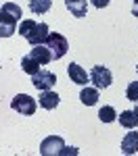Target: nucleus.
<instances>
[{
    "mask_svg": "<svg viewBox=\"0 0 138 156\" xmlns=\"http://www.w3.org/2000/svg\"><path fill=\"white\" fill-rule=\"evenodd\" d=\"M21 69H23L27 75H36V73L40 71V62H38L34 56H29V54H27V56L21 58Z\"/></svg>",
    "mask_w": 138,
    "mask_h": 156,
    "instance_id": "nucleus-16",
    "label": "nucleus"
},
{
    "mask_svg": "<svg viewBox=\"0 0 138 156\" xmlns=\"http://www.w3.org/2000/svg\"><path fill=\"white\" fill-rule=\"evenodd\" d=\"M63 148H65V142L59 135H50L46 137L42 144H40V154L42 156H61Z\"/></svg>",
    "mask_w": 138,
    "mask_h": 156,
    "instance_id": "nucleus-6",
    "label": "nucleus"
},
{
    "mask_svg": "<svg viewBox=\"0 0 138 156\" xmlns=\"http://www.w3.org/2000/svg\"><path fill=\"white\" fill-rule=\"evenodd\" d=\"M52 6V0H29V11L34 15H44L50 11Z\"/></svg>",
    "mask_w": 138,
    "mask_h": 156,
    "instance_id": "nucleus-15",
    "label": "nucleus"
},
{
    "mask_svg": "<svg viewBox=\"0 0 138 156\" xmlns=\"http://www.w3.org/2000/svg\"><path fill=\"white\" fill-rule=\"evenodd\" d=\"M21 17V6L15 2H4L0 6V37H11L17 34V23Z\"/></svg>",
    "mask_w": 138,
    "mask_h": 156,
    "instance_id": "nucleus-1",
    "label": "nucleus"
},
{
    "mask_svg": "<svg viewBox=\"0 0 138 156\" xmlns=\"http://www.w3.org/2000/svg\"><path fill=\"white\" fill-rule=\"evenodd\" d=\"M125 98L132 100V102H136V100H138V81L128 83V87H125Z\"/></svg>",
    "mask_w": 138,
    "mask_h": 156,
    "instance_id": "nucleus-18",
    "label": "nucleus"
},
{
    "mask_svg": "<svg viewBox=\"0 0 138 156\" xmlns=\"http://www.w3.org/2000/svg\"><path fill=\"white\" fill-rule=\"evenodd\" d=\"M90 81L96 85V90H105V87H109V85L113 83V75L107 67L96 65V67H92V71H90Z\"/></svg>",
    "mask_w": 138,
    "mask_h": 156,
    "instance_id": "nucleus-5",
    "label": "nucleus"
},
{
    "mask_svg": "<svg viewBox=\"0 0 138 156\" xmlns=\"http://www.w3.org/2000/svg\"><path fill=\"white\" fill-rule=\"evenodd\" d=\"M65 154H77V148H63L61 156H65Z\"/></svg>",
    "mask_w": 138,
    "mask_h": 156,
    "instance_id": "nucleus-20",
    "label": "nucleus"
},
{
    "mask_svg": "<svg viewBox=\"0 0 138 156\" xmlns=\"http://www.w3.org/2000/svg\"><path fill=\"white\" fill-rule=\"evenodd\" d=\"M119 125L121 127H125V129H136V125H138V117H136V112L134 110H124L121 115H119Z\"/></svg>",
    "mask_w": 138,
    "mask_h": 156,
    "instance_id": "nucleus-14",
    "label": "nucleus"
},
{
    "mask_svg": "<svg viewBox=\"0 0 138 156\" xmlns=\"http://www.w3.org/2000/svg\"><path fill=\"white\" fill-rule=\"evenodd\" d=\"M99 119L103 121V123H113V121L117 119V112H115L113 106H103L99 110Z\"/></svg>",
    "mask_w": 138,
    "mask_h": 156,
    "instance_id": "nucleus-17",
    "label": "nucleus"
},
{
    "mask_svg": "<svg viewBox=\"0 0 138 156\" xmlns=\"http://www.w3.org/2000/svg\"><path fill=\"white\" fill-rule=\"evenodd\" d=\"M11 108L15 112H19V115L29 117V115L36 112V100L32 96H27V94H17V96L11 100Z\"/></svg>",
    "mask_w": 138,
    "mask_h": 156,
    "instance_id": "nucleus-4",
    "label": "nucleus"
},
{
    "mask_svg": "<svg viewBox=\"0 0 138 156\" xmlns=\"http://www.w3.org/2000/svg\"><path fill=\"white\" fill-rule=\"evenodd\" d=\"M57 83V75L52 71H40L36 75H32V85L40 90V92H44V90H52V85Z\"/></svg>",
    "mask_w": 138,
    "mask_h": 156,
    "instance_id": "nucleus-7",
    "label": "nucleus"
},
{
    "mask_svg": "<svg viewBox=\"0 0 138 156\" xmlns=\"http://www.w3.org/2000/svg\"><path fill=\"white\" fill-rule=\"evenodd\" d=\"M132 15L138 17V0H134V6H132Z\"/></svg>",
    "mask_w": 138,
    "mask_h": 156,
    "instance_id": "nucleus-21",
    "label": "nucleus"
},
{
    "mask_svg": "<svg viewBox=\"0 0 138 156\" xmlns=\"http://www.w3.org/2000/svg\"><path fill=\"white\" fill-rule=\"evenodd\" d=\"M65 6L69 9V12L77 17V19H82V17H86L88 12V2L86 0H65Z\"/></svg>",
    "mask_w": 138,
    "mask_h": 156,
    "instance_id": "nucleus-10",
    "label": "nucleus"
},
{
    "mask_svg": "<svg viewBox=\"0 0 138 156\" xmlns=\"http://www.w3.org/2000/svg\"><path fill=\"white\" fill-rule=\"evenodd\" d=\"M48 25L46 23H36L32 19H25L19 23V36H23L32 46H38V44H44L48 40Z\"/></svg>",
    "mask_w": 138,
    "mask_h": 156,
    "instance_id": "nucleus-2",
    "label": "nucleus"
},
{
    "mask_svg": "<svg viewBox=\"0 0 138 156\" xmlns=\"http://www.w3.org/2000/svg\"><path fill=\"white\" fill-rule=\"evenodd\" d=\"M29 56H34V58H36L40 65H48L50 60H52L48 46H42V44H38V46H32V50H29Z\"/></svg>",
    "mask_w": 138,
    "mask_h": 156,
    "instance_id": "nucleus-12",
    "label": "nucleus"
},
{
    "mask_svg": "<svg viewBox=\"0 0 138 156\" xmlns=\"http://www.w3.org/2000/svg\"><path fill=\"white\" fill-rule=\"evenodd\" d=\"M92 2V6H96V9H105L107 4H109V0H90Z\"/></svg>",
    "mask_w": 138,
    "mask_h": 156,
    "instance_id": "nucleus-19",
    "label": "nucleus"
},
{
    "mask_svg": "<svg viewBox=\"0 0 138 156\" xmlns=\"http://www.w3.org/2000/svg\"><path fill=\"white\" fill-rule=\"evenodd\" d=\"M134 112H136V117H138V104H136V108H134Z\"/></svg>",
    "mask_w": 138,
    "mask_h": 156,
    "instance_id": "nucleus-22",
    "label": "nucleus"
},
{
    "mask_svg": "<svg viewBox=\"0 0 138 156\" xmlns=\"http://www.w3.org/2000/svg\"><path fill=\"white\" fill-rule=\"evenodd\" d=\"M38 104L42 108H46V110H52V108L59 106V94L52 92V90H44V92H40V96H38Z\"/></svg>",
    "mask_w": 138,
    "mask_h": 156,
    "instance_id": "nucleus-9",
    "label": "nucleus"
},
{
    "mask_svg": "<svg viewBox=\"0 0 138 156\" xmlns=\"http://www.w3.org/2000/svg\"><path fill=\"white\" fill-rule=\"evenodd\" d=\"M80 100H82V104H86V106H94L96 100H99V90H96V87H82Z\"/></svg>",
    "mask_w": 138,
    "mask_h": 156,
    "instance_id": "nucleus-13",
    "label": "nucleus"
},
{
    "mask_svg": "<svg viewBox=\"0 0 138 156\" xmlns=\"http://www.w3.org/2000/svg\"><path fill=\"white\" fill-rule=\"evenodd\" d=\"M121 152L124 154H136L138 152V131L128 133L124 140H121Z\"/></svg>",
    "mask_w": 138,
    "mask_h": 156,
    "instance_id": "nucleus-11",
    "label": "nucleus"
},
{
    "mask_svg": "<svg viewBox=\"0 0 138 156\" xmlns=\"http://www.w3.org/2000/svg\"><path fill=\"white\" fill-rule=\"evenodd\" d=\"M136 71H138V67H136Z\"/></svg>",
    "mask_w": 138,
    "mask_h": 156,
    "instance_id": "nucleus-23",
    "label": "nucleus"
},
{
    "mask_svg": "<svg viewBox=\"0 0 138 156\" xmlns=\"http://www.w3.org/2000/svg\"><path fill=\"white\" fill-rule=\"evenodd\" d=\"M46 46H48V50H50L52 60H59V58H63V56L67 54V50H69V42H67V37L63 36V34L52 31V34H48Z\"/></svg>",
    "mask_w": 138,
    "mask_h": 156,
    "instance_id": "nucleus-3",
    "label": "nucleus"
},
{
    "mask_svg": "<svg viewBox=\"0 0 138 156\" xmlns=\"http://www.w3.org/2000/svg\"><path fill=\"white\" fill-rule=\"evenodd\" d=\"M67 75H69V79L77 85H86L88 79H90V75H86V71L77 65V62H69V67H67Z\"/></svg>",
    "mask_w": 138,
    "mask_h": 156,
    "instance_id": "nucleus-8",
    "label": "nucleus"
}]
</instances>
